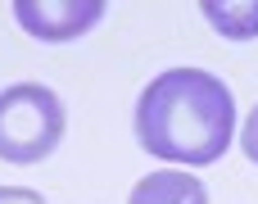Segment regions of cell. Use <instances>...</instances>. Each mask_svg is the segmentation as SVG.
<instances>
[{
    "mask_svg": "<svg viewBox=\"0 0 258 204\" xmlns=\"http://www.w3.org/2000/svg\"><path fill=\"white\" fill-rule=\"evenodd\" d=\"M236 132V100L218 73L168 68L136 100V141L150 159L181 168L218 164Z\"/></svg>",
    "mask_w": 258,
    "mask_h": 204,
    "instance_id": "obj_1",
    "label": "cell"
},
{
    "mask_svg": "<svg viewBox=\"0 0 258 204\" xmlns=\"http://www.w3.org/2000/svg\"><path fill=\"white\" fill-rule=\"evenodd\" d=\"M63 100L41 82H14L0 91V159L5 164H41L63 141Z\"/></svg>",
    "mask_w": 258,
    "mask_h": 204,
    "instance_id": "obj_2",
    "label": "cell"
},
{
    "mask_svg": "<svg viewBox=\"0 0 258 204\" xmlns=\"http://www.w3.org/2000/svg\"><path fill=\"white\" fill-rule=\"evenodd\" d=\"M104 14V0H14V18L36 41H73L91 32Z\"/></svg>",
    "mask_w": 258,
    "mask_h": 204,
    "instance_id": "obj_3",
    "label": "cell"
},
{
    "mask_svg": "<svg viewBox=\"0 0 258 204\" xmlns=\"http://www.w3.org/2000/svg\"><path fill=\"white\" fill-rule=\"evenodd\" d=\"M127 204H209V191L200 177H190L181 168H159L132 186Z\"/></svg>",
    "mask_w": 258,
    "mask_h": 204,
    "instance_id": "obj_4",
    "label": "cell"
},
{
    "mask_svg": "<svg viewBox=\"0 0 258 204\" xmlns=\"http://www.w3.org/2000/svg\"><path fill=\"white\" fill-rule=\"evenodd\" d=\"M209 27L227 41H254L258 36V0H204L200 5Z\"/></svg>",
    "mask_w": 258,
    "mask_h": 204,
    "instance_id": "obj_5",
    "label": "cell"
},
{
    "mask_svg": "<svg viewBox=\"0 0 258 204\" xmlns=\"http://www.w3.org/2000/svg\"><path fill=\"white\" fill-rule=\"evenodd\" d=\"M0 204H45V195H36L32 186H0Z\"/></svg>",
    "mask_w": 258,
    "mask_h": 204,
    "instance_id": "obj_6",
    "label": "cell"
},
{
    "mask_svg": "<svg viewBox=\"0 0 258 204\" xmlns=\"http://www.w3.org/2000/svg\"><path fill=\"white\" fill-rule=\"evenodd\" d=\"M240 150H245V159L258 164V105H254V114H249V123H245V132H240Z\"/></svg>",
    "mask_w": 258,
    "mask_h": 204,
    "instance_id": "obj_7",
    "label": "cell"
}]
</instances>
